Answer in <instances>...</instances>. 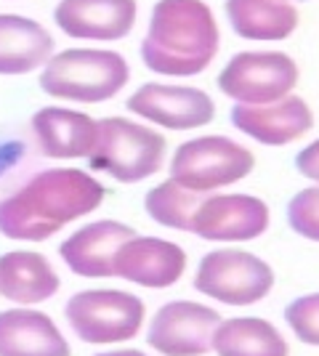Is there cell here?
<instances>
[{"mask_svg":"<svg viewBox=\"0 0 319 356\" xmlns=\"http://www.w3.org/2000/svg\"><path fill=\"white\" fill-rule=\"evenodd\" d=\"M106 186L93 170L54 165L0 200V234L11 242H48L104 205Z\"/></svg>","mask_w":319,"mask_h":356,"instance_id":"cell-1","label":"cell"},{"mask_svg":"<svg viewBox=\"0 0 319 356\" xmlns=\"http://www.w3.org/2000/svg\"><path fill=\"white\" fill-rule=\"evenodd\" d=\"M221 51V24L208 0H154L138 40L141 64L163 80L205 74Z\"/></svg>","mask_w":319,"mask_h":356,"instance_id":"cell-2","label":"cell"},{"mask_svg":"<svg viewBox=\"0 0 319 356\" xmlns=\"http://www.w3.org/2000/svg\"><path fill=\"white\" fill-rule=\"evenodd\" d=\"M131 61L112 45L56 48L38 72V86L59 104L96 106L115 102L131 86Z\"/></svg>","mask_w":319,"mask_h":356,"instance_id":"cell-3","label":"cell"},{"mask_svg":"<svg viewBox=\"0 0 319 356\" xmlns=\"http://www.w3.org/2000/svg\"><path fill=\"white\" fill-rule=\"evenodd\" d=\"M167 157L165 134L131 115H109L99 120V138L88 163L99 176L120 186H136L160 176L167 168Z\"/></svg>","mask_w":319,"mask_h":356,"instance_id":"cell-4","label":"cell"},{"mask_svg":"<svg viewBox=\"0 0 319 356\" xmlns=\"http://www.w3.org/2000/svg\"><path fill=\"white\" fill-rule=\"evenodd\" d=\"M147 319L149 309L131 287H83L64 303L67 330L93 348L131 346L144 335Z\"/></svg>","mask_w":319,"mask_h":356,"instance_id":"cell-5","label":"cell"},{"mask_svg":"<svg viewBox=\"0 0 319 356\" xmlns=\"http://www.w3.org/2000/svg\"><path fill=\"white\" fill-rule=\"evenodd\" d=\"M253 170L256 152L227 134L189 136L167 157V178L199 197L237 189Z\"/></svg>","mask_w":319,"mask_h":356,"instance_id":"cell-6","label":"cell"},{"mask_svg":"<svg viewBox=\"0 0 319 356\" xmlns=\"http://www.w3.org/2000/svg\"><path fill=\"white\" fill-rule=\"evenodd\" d=\"M192 287L215 309H253L274 293L277 271L243 245H215L197 261Z\"/></svg>","mask_w":319,"mask_h":356,"instance_id":"cell-7","label":"cell"},{"mask_svg":"<svg viewBox=\"0 0 319 356\" xmlns=\"http://www.w3.org/2000/svg\"><path fill=\"white\" fill-rule=\"evenodd\" d=\"M301 67L279 48H245L215 74V88L231 104H269L298 90Z\"/></svg>","mask_w":319,"mask_h":356,"instance_id":"cell-8","label":"cell"},{"mask_svg":"<svg viewBox=\"0 0 319 356\" xmlns=\"http://www.w3.org/2000/svg\"><path fill=\"white\" fill-rule=\"evenodd\" d=\"M131 118L157 128L160 134H199L215 120V99L189 80H147L128 93Z\"/></svg>","mask_w":319,"mask_h":356,"instance_id":"cell-9","label":"cell"},{"mask_svg":"<svg viewBox=\"0 0 319 356\" xmlns=\"http://www.w3.org/2000/svg\"><path fill=\"white\" fill-rule=\"evenodd\" d=\"M218 322L221 314L208 300L173 298L149 314L144 341L154 356H208Z\"/></svg>","mask_w":319,"mask_h":356,"instance_id":"cell-10","label":"cell"},{"mask_svg":"<svg viewBox=\"0 0 319 356\" xmlns=\"http://www.w3.org/2000/svg\"><path fill=\"white\" fill-rule=\"evenodd\" d=\"M272 226L269 202L253 192L227 189L205 194L195 210L192 234L213 245H247L261 239Z\"/></svg>","mask_w":319,"mask_h":356,"instance_id":"cell-11","label":"cell"},{"mask_svg":"<svg viewBox=\"0 0 319 356\" xmlns=\"http://www.w3.org/2000/svg\"><path fill=\"white\" fill-rule=\"evenodd\" d=\"M189 271L183 245L160 234H133L120 245L112 264V277L136 290L163 293L181 282Z\"/></svg>","mask_w":319,"mask_h":356,"instance_id":"cell-12","label":"cell"},{"mask_svg":"<svg viewBox=\"0 0 319 356\" xmlns=\"http://www.w3.org/2000/svg\"><path fill=\"white\" fill-rule=\"evenodd\" d=\"M229 122L259 147L282 149L304 141L314 131V109L301 93H290L269 104H231Z\"/></svg>","mask_w":319,"mask_h":356,"instance_id":"cell-13","label":"cell"},{"mask_svg":"<svg viewBox=\"0 0 319 356\" xmlns=\"http://www.w3.org/2000/svg\"><path fill=\"white\" fill-rule=\"evenodd\" d=\"M56 30L80 45H115L138 24V0H59Z\"/></svg>","mask_w":319,"mask_h":356,"instance_id":"cell-14","label":"cell"},{"mask_svg":"<svg viewBox=\"0 0 319 356\" xmlns=\"http://www.w3.org/2000/svg\"><path fill=\"white\" fill-rule=\"evenodd\" d=\"M136 229L120 218H93L80 223L59 242V261L69 274L91 282L115 280L112 264L120 245L133 237Z\"/></svg>","mask_w":319,"mask_h":356,"instance_id":"cell-15","label":"cell"},{"mask_svg":"<svg viewBox=\"0 0 319 356\" xmlns=\"http://www.w3.org/2000/svg\"><path fill=\"white\" fill-rule=\"evenodd\" d=\"M30 131L38 149L48 160L72 165L91 157L99 138V120L88 115L83 106L54 102L35 109L30 118Z\"/></svg>","mask_w":319,"mask_h":356,"instance_id":"cell-16","label":"cell"},{"mask_svg":"<svg viewBox=\"0 0 319 356\" xmlns=\"http://www.w3.org/2000/svg\"><path fill=\"white\" fill-rule=\"evenodd\" d=\"M0 356H72L59 322L38 306L0 309Z\"/></svg>","mask_w":319,"mask_h":356,"instance_id":"cell-17","label":"cell"},{"mask_svg":"<svg viewBox=\"0 0 319 356\" xmlns=\"http://www.w3.org/2000/svg\"><path fill=\"white\" fill-rule=\"evenodd\" d=\"M61 274L54 261L38 250L0 252V298L11 306H43L59 296Z\"/></svg>","mask_w":319,"mask_h":356,"instance_id":"cell-18","label":"cell"},{"mask_svg":"<svg viewBox=\"0 0 319 356\" xmlns=\"http://www.w3.org/2000/svg\"><path fill=\"white\" fill-rule=\"evenodd\" d=\"M54 51V32L43 22L14 11L0 14V77L38 74Z\"/></svg>","mask_w":319,"mask_h":356,"instance_id":"cell-19","label":"cell"},{"mask_svg":"<svg viewBox=\"0 0 319 356\" xmlns=\"http://www.w3.org/2000/svg\"><path fill=\"white\" fill-rule=\"evenodd\" d=\"M224 19L240 40L256 45L285 43L301 27V11L288 0H224Z\"/></svg>","mask_w":319,"mask_h":356,"instance_id":"cell-20","label":"cell"},{"mask_svg":"<svg viewBox=\"0 0 319 356\" xmlns=\"http://www.w3.org/2000/svg\"><path fill=\"white\" fill-rule=\"evenodd\" d=\"M215 356H290L288 332L266 316L234 314L221 316L213 335Z\"/></svg>","mask_w":319,"mask_h":356,"instance_id":"cell-21","label":"cell"},{"mask_svg":"<svg viewBox=\"0 0 319 356\" xmlns=\"http://www.w3.org/2000/svg\"><path fill=\"white\" fill-rule=\"evenodd\" d=\"M199 200H202L199 194L183 189L173 178H163L144 194V213L160 229L192 234V221H195Z\"/></svg>","mask_w":319,"mask_h":356,"instance_id":"cell-22","label":"cell"},{"mask_svg":"<svg viewBox=\"0 0 319 356\" xmlns=\"http://www.w3.org/2000/svg\"><path fill=\"white\" fill-rule=\"evenodd\" d=\"M282 322L301 346L319 348V290L301 293L288 300L282 312Z\"/></svg>","mask_w":319,"mask_h":356,"instance_id":"cell-23","label":"cell"},{"mask_svg":"<svg viewBox=\"0 0 319 356\" xmlns=\"http://www.w3.org/2000/svg\"><path fill=\"white\" fill-rule=\"evenodd\" d=\"M285 221L295 237L319 245V186L309 184L290 197Z\"/></svg>","mask_w":319,"mask_h":356,"instance_id":"cell-24","label":"cell"},{"mask_svg":"<svg viewBox=\"0 0 319 356\" xmlns=\"http://www.w3.org/2000/svg\"><path fill=\"white\" fill-rule=\"evenodd\" d=\"M293 165H295L298 176L306 178L309 184L319 186V136L317 138H311V141H306L304 147L295 152Z\"/></svg>","mask_w":319,"mask_h":356,"instance_id":"cell-25","label":"cell"},{"mask_svg":"<svg viewBox=\"0 0 319 356\" xmlns=\"http://www.w3.org/2000/svg\"><path fill=\"white\" fill-rule=\"evenodd\" d=\"M22 157H24V144L22 141H3L0 144V176L8 173L14 165H19Z\"/></svg>","mask_w":319,"mask_h":356,"instance_id":"cell-26","label":"cell"},{"mask_svg":"<svg viewBox=\"0 0 319 356\" xmlns=\"http://www.w3.org/2000/svg\"><path fill=\"white\" fill-rule=\"evenodd\" d=\"M91 356H154L149 348H133V346H115V348H101Z\"/></svg>","mask_w":319,"mask_h":356,"instance_id":"cell-27","label":"cell"},{"mask_svg":"<svg viewBox=\"0 0 319 356\" xmlns=\"http://www.w3.org/2000/svg\"><path fill=\"white\" fill-rule=\"evenodd\" d=\"M288 3H293V6H301V3H311V0H288Z\"/></svg>","mask_w":319,"mask_h":356,"instance_id":"cell-28","label":"cell"}]
</instances>
